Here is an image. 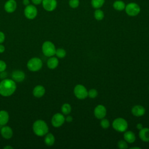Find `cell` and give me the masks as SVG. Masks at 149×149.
I'll return each instance as SVG.
<instances>
[{"mask_svg":"<svg viewBox=\"0 0 149 149\" xmlns=\"http://www.w3.org/2000/svg\"><path fill=\"white\" fill-rule=\"evenodd\" d=\"M117 146H118V147L120 149H126L128 148L127 142L125 140H120L118 141L117 143Z\"/></svg>","mask_w":149,"mask_h":149,"instance_id":"4316f807","label":"cell"},{"mask_svg":"<svg viewBox=\"0 0 149 149\" xmlns=\"http://www.w3.org/2000/svg\"><path fill=\"white\" fill-rule=\"evenodd\" d=\"M55 139L52 133H47L45 135L44 138V142L45 144L48 146H52L55 143Z\"/></svg>","mask_w":149,"mask_h":149,"instance_id":"44dd1931","label":"cell"},{"mask_svg":"<svg viewBox=\"0 0 149 149\" xmlns=\"http://www.w3.org/2000/svg\"><path fill=\"white\" fill-rule=\"evenodd\" d=\"M69 3L70 7L72 8H76L79 6V0H70Z\"/></svg>","mask_w":149,"mask_h":149,"instance_id":"f546056e","label":"cell"},{"mask_svg":"<svg viewBox=\"0 0 149 149\" xmlns=\"http://www.w3.org/2000/svg\"><path fill=\"white\" fill-rule=\"evenodd\" d=\"M5 48L4 47V45H3L2 44H0V54L3 53L5 51Z\"/></svg>","mask_w":149,"mask_h":149,"instance_id":"e575fe53","label":"cell"},{"mask_svg":"<svg viewBox=\"0 0 149 149\" xmlns=\"http://www.w3.org/2000/svg\"><path fill=\"white\" fill-rule=\"evenodd\" d=\"M45 93V88L42 85L36 86L33 90V94L36 98L42 97Z\"/></svg>","mask_w":149,"mask_h":149,"instance_id":"2e32d148","label":"cell"},{"mask_svg":"<svg viewBox=\"0 0 149 149\" xmlns=\"http://www.w3.org/2000/svg\"><path fill=\"white\" fill-rule=\"evenodd\" d=\"M112 127L118 132H125L128 127L127 122L122 118H117L115 119L112 123Z\"/></svg>","mask_w":149,"mask_h":149,"instance_id":"3957f363","label":"cell"},{"mask_svg":"<svg viewBox=\"0 0 149 149\" xmlns=\"http://www.w3.org/2000/svg\"><path fill=\"white\" fill-rule=\"evenodd\" d=\"M126 13L130 16H134L137 15L140 11V8L139 6L135 3H130L125 6Z\"/></svg>","mask_w":149,"mask_h":149,"instance_id":"9c48e42d","label":"cell"},{"mask_svg":"<svg viewBox=\"0 0 149 149\" xmlns=\"http://www.w3.org/2000/svg\"><path fill=\"white\" fill-rule=\"evenodd\" d=\"M25 79V73L22 70H15L12 73V79L15 82H22Z\"/></svg>","mask_w":149,"mask_h":149,"instance_id":"5bb4252c","label":"cell"},{"mask_svg":"<svg viewBox=\"0 0 149 149\" xmlns=\"http://www.w3.org/2000/svg\"><path fill=\"white\" fill-rule=\"evenodd\" d=\"M75 97L79 100H84L88 97V91L86 87L82 84H77L73 90Z\"/></svg>","mask_w":149,"mask_h":149,"instance_id":"8992f818","label":"cell"},{"mask_svg":"<svg viewBox=\"0 0 149 149\" xmlns=\"http://www.w3.org/2000/svg\"><path fill=\"white\" fill-rule=\"evenodd\" d=\"M41 3L43 8L48 12L53 11L57 5L56 0H42Z\"/></svg>","mask_w":149,"mask_h":149,"instance_id":"8fae6325","label":"cell"},{"mask_svg":"<svg viewBox=\"0 0 149 149\" xmlns=\"http://www.w3.org/2000/svg\"><path fill=\"white\" fill-rule=\"evenodd\" d=\"M98 95V91L95 88H91L88 91V97L91 98H95Z\"/></svg>","mask_w":149,"mask_h":149,"instance_id":"f1b7e54d","label":"cell"},{"mask_svg":"<svg viewBox=\"0 0 149 149\" xmlns=\"http://www.w3.org/2000/svg\"><path fill=\"white\" fill-rule=\"evenodd\" d=\"M38 13L37 8L33 5H28L26 6L24 9V14L25 17L30 20L34 19L36 17Z\"/></svg>","mask_w":149,"mask_h":149,"instance_id":"52a82bcc","label":"cell"},{"mask_svg":"<svg viewBox=\"0 0 149 149\" xmlns=\"http://www.w3.org/2000/svg\"><path fill=\"white\" fill-rule=\"evenodd\" d=\"M148 90H149V88H148Z\"/></svg>","mask_w":149,"mask_h":149,"instance_id":"ab89813d","label":"cell"},{"mask_svg":"<svg viewBox=\"0 0 149 149\" xmlns=\"http://www.w3.org/2000/svg\"><path fill=\"white\" fill-rule=\"evenodd\" d=\"M123 138L125 141L128 143H133L136 140V135L135 134L130 130H126L123 134Z\"/></svg>","mask_w":149,"mask_h":149,"instance_id":"ac0fdd59","label":"cell"},{"mask_svg":"<svg viewBox=\"0 0 149 149\" xmlns=\"http://www.w3.org/2000/svg\"><path fill=\"white\" fill-rule=\"evenodd\" d=\"M55 55L57 56V58H63L65 57V56L66 55V52L65 49H64L63 48H59L56 49Z\"/></svg>","mask_w":149,"mask_h":149,"instance_id":"cb8c5ba5","label":"cell"},{"mask_svg":"<svg viewBox=\"0 0 149 149\" xmlns=\"http://www.w3.org/2000/svg\"><path fill=\"white\" fill-rule=\"evenodd\" d=\"M5 34L2 31H0V44L3 43L5 41Z\"/></svg>","mask_w":149,"mask_h":149,"instance_id":"1f68e13d","label":"cell"},{"mask_svg":"<svg viewBox=\"0 0 149 149\" xmlns=\"http://www.w3.org/2000/svg\"><path fill=\"white\" fill-rule=\"evenodd\" d=\"M104 17V12L100 10V9H97L94 12V17L97 20H101Z\"/></svg>","mask_w":149,"mask_h":149,"instance_id":"484cf974","label":"cell"},{"mask_svg":"<svg viewBox=\"0 0 149 149\" xmlns=\"http://www.w3.org/2000/svg\"><path fill=\"white\" fill-rule=\"evenodd\" d=\"M130 148H131V149H134V148H140V147H131Z\"/></svg>","mask_w":149,"mask_h":149,"instance_id":"f35d334b","label":"cell"},{"mask_svg":"<svg viewBox=\"0 0 149 149\" xmlns=\"http://www.w3.org/2000/svg\"><path fill=\"white\" fill-rule=\"evenodd\" d=\"M42 52L43 54L47 57L52 56L55 55V46L51 41H46L44 42L42 45Z\"/></svg>","mask_w":149,"mask_h":149,"instance_id":"277c9868","label":"cell"},{"mask_svg":"<svg viewBox=\"0 0 149 149\" xmlns=\"http://www.w3.org/2000/svg\"><path fill=\"white\" fill-rule=\"evenodd\" d=\"M34 5H40L42 3V0H31Z\"/></svg>","mask_w":149,"mask_h":149,"instance_id":"836d02e7","label":"cell"},{"mask_svg":"<svg viewBox=\"0 0 149 149\" xmlns=\"http://www.w3.org/2000/svg\"><path fill=\"white\" fill-rule=\"evenodd\" d=\"M104 3V0H92L91 5L93 8L98 9L101 7Z\"/></svg>","mask_w":149,"mask_h":149,"instance_id":"d4e9b609","label":"cell"},{"mask_svg":"<svg viewBox=\"0 0 149 149\" xmlns=\"http://www.w3.org/2000/svg\"><path fill=\"white\" fill-rule=\"evenodd\" d=\"M72 111L71 105L68 103L63 104L61 107V111L63 115H69Z\"/></svg>","mask_w":149,"mask_h":149,"instance_id":"7402d4cb","label":"cell"},{"mask_svg":"<svg viewBox=\"0 0 149 149\" xmlns=\"http://www.w3.org/2000/svg\"><path fill=\"white\" fill-rule=\"evenodd\" d=\"M65 122V117L61 113H56L51 119L52 125L55 127H61Z\"/></svg>","mask_w":149,"mask_h":149,"instance_id":"ba28073f","label":"cell"},{"mask_svg":"<svg viewBox=\"0 0 149 149\" xmlns=\"http://www.w3.org/2000/svg\"><path fill=\"white\" fill-rule=\"evenodd\" d=\"M59 64V61L56 57L55 56H51L48 59L47 62V66L50 69H55Z\"/></svg>","mask_w":149,"mask_h":149,"instance_id":"ffe728a7","label":"cell"},{"mask_svg":"<svg viewBox=\"0 0 149 149\" xmlns=\"http://www.w3.org/2000/svg\"><path fill=\"white\" fill-rule=\"evenodd\" d=\"M107 109L103 105L99 104L95 107L94 109V115L98 119H101L106 116Z\"/></svg>","mask_w":149,"mask_h":149,"instance_id":"30bf717a","label":"cell"},{"mask_svg":"<svg viewBox=\"0 0 149 149\" xmlns=\"http://www.w3.org/2000/svg\"><path fill=\"white\" fill-rule=\"evenodd\" d=\"M9 115L8 112L5 110L0 111V125L5 126L8 122Z\"/></svg>","mask_w":149,"mask_h":149,"instance_id":"d6986e66","label":"cell"},{"mask_svg":"<svg viewBox=\"0 0 149 149\" xmlns=\"http://www.w3.org/2000/svg\"><path fill=\"white\" fill-rule=\"evenodd\" d=\"M6 69V63L2 60H0V72H3Z\"/></svg>","mask_w":149,"mask_h":149,"instance_id":"4dcf8cb0","label":"cell"},{"mask_svg":"<svg viewBox=\"0 0 149 149\" xmlns=\"http://www.w3.org/2000/svg\"><path fill=\"white\" fill-rule=\"evenodd\" d=\"M131 112L134 116L136 117H140L145 114L146 109L142 105H136L132 107Z\"/></svg>","mask_w":149,"mask_h":149,"instance_id":"4fadbf2b","label":"cell"},{"mask_svg":"<svg viewBox=\"0 0 149 149\" xmlns=\"http://www.w3.org/2000/svg\"><path fill=\"white\" fill-rule=\"evenodd\" d=\"M3 148L4 149H12L13 147L12 146H5L3 147Z\"/></svg>","mask_w":149,"mask_h":149,"instance_id":"74e56055","label":"cell"},{"mask_svg":"<svg viewBox=\"0 0 149 149\" xmlns=\"http://www.w3.org/2000/svg\"><path fill=\"white\" fill-rule=\"evenodd\" d=\"M29 3H30L29 0H23V4L25 6L29 5Z\"/></svg>","mask_w":149,"mask_h":149,"instance_id":"8d00e7d4","label":"cell"},{"mask_svg":"<svg viewBox=\"0 0 149 149\" xmlns=\"http://www.w3.org/2000/svg\"><path fill=\"white\" fill-rule=\"evenodd\" d=\"M33 130L36 135L42 137L45 136L49 130L47 123L41 119L36 120L33 124Z\"/></svg>","mask_w":149,"mask_h":149,"instance_id":"7a4b0ae2","label":"cell"},{"mask_svg":"<svg viewBox=\"0 0 149 149\" xmlns=\"http://www.w3.org/2000/svg\"><path fill=\"white\" fill-rule=\"evenodd\" d=\"M1 136L5 139H9L13 136V130L8 126H3L1 129Z\"/></svg>","mask_w":149,"mask_h":149,"instance_id":"9a60e30c","label":"cell"},{"mask_svg":"<svg viewBox=\"0 0 149 149\" xmlns=\"http://www.w3.org/2000/svg\"><path fill=\"white\" fill-rule=\"evenodd\" d=\"M139 136L144 142H149V128L143 127L139 130Z\"/></svg>","mask_w":149,"mask_h":149,"instance_id":"e0dca14e","label":"cell"},{"mask_svg":"<svg viewBox=\"0 0 149 149\" xmlns=\"http://www.w3.org/2000/svg\"><path fill=\"white\" fill-rule=\"evenodd\" d=\"M16 90V82L9 79H4L0 81V95L9 97L12 95Z\"/></svg>","mask_w":149,"mask_h":149,"instance_id":"6da1fadb","label":"cell"},{"mask_svg":"<svg viewBox=\"0 0 149 149\" xmlns=\"http://www.w3.org/2000/svg\"><path fill=\"white\" fill-rule=\"evenodd\" d=\"M100 125L103 129H107L109 127L110 123L107 119L104 118L101 119V120L100 122Z\"/></svg>","mask_w":149,"mask_h":149,"instance_id":"83f0119b","label":"cell"},{"mask_svg":"<svg viewBox=\"0 0 149 149\" xmlns=\"http://www.w3.org/2000/svg\"><path fill=\"white\" fill-rule=\"evenodd\" d=\"M28 69L31 72H37L42 67V60L37 57H34L29 59L27 63Z\"/></svg>","mask_w":149,"mask_h":149,"instance_id":"5b68a950","label":"cell"},{"mask_svg":"<svg viewBox=\"0 0 149 149\" xmlns=\"http://www.w3.org/2000/svg\"><path fill=\"white\" fill-rule=\"evenodd\" d=\"M113 8L118 10H122L125 8V5L122 1H116L113 5Z\"/></svg>","mask_w":149,"mask_h":149,"instance_id":"603a6c76","label":"cell"},{"mask_svg":"<svg viewBox=\"0 0 149 149\" xmlns=\"http://www.w3.org/2000/svg\"><path fill=\"white\" fill-rule=\"evenodd\" d=\"M136 128H137V129H139V130H140V129H141L142 128H143V126L142 123H137V124L136 125Z\"/></svg>","mask_w":149,"mask_h":149,"instance_id":"d590c367","label":"cell"},{"mask_svg":"<svg viewBox=\"0 0 149 149\" xmlns=\"http://www.w3.org/2000/svg\"><path fill=\"white\" fill-rule=\"evenodd\" d=\"M17 8V3L15 0H8L4 5L5 10L9 13L14 12Z\"/></svg>","mask_w":149,"mask_h":149,"instance_id":"7c38bea8","label":"cell"},{"mask_svg":"<svg viewBox=\"0 0 149 149\" xmlns=\"http://www.w3.org/2000/svg\"><path fill=\"white\" fill-rule=\"evenodd\" d=\"M73 120V118L72 116L70 115H68L65 118V121H66L67 122H71Z\"/></svg>","mask_w":149,"mask_h":149,"instance_id":"d6a6232c","label":"cell"}]
</instances>
